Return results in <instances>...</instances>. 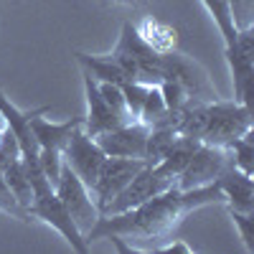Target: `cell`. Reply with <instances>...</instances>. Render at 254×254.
I'll list each match as a JSON object with an SVG mask.
<instances>
[{"instance_id": "obj_7", "label": "cell", "mask_w": 254, "mask_h": 254, "mask_svg": "<svg viewBox=\"0 0 254 254\" xmlns=\"http://www.w3.org/2000/svg\"><path fill=\"white\" fill-rule=\"evenodd\" d=\"M171 186H176V181L165 178L155 165H145L142 171H137L132 176V181L127 183L120 193L102 208V216H110V214H122V211H130L140 203H145L147 198H153L163 190H168Z\"/></svg>"}, {"instance_id": "obj_6", "label": "cell", "mask_w": 254, "mask_h": 254, "mask_svg": "<svg viewBox=\"0 0 254 254\" xmlns=\"http://www.w3.org/2000/svg\"><path fill=\"white\" fill-rule=\"evenodd\" d=\"M54 190H56V196L61 198L64 208L69 211V216L76 224V229L84 234V239H87L89 229L99 219V208L94 203L92 190L74 176V171L69 165H61V173H59V181H56Z\"/></svg>"}, {"instance_id": "obj_26", "label": "cell", "mask_w": 254, "mask_h": 254, "mask_svg": "<svg viewBox=\"0 0 254 254\" xmlns=\"http://www.w3.org/2000/svg\"><path fill=\"white\" fill-rule=\"evenodd\" d=\"M145 92H147V84H140V81H125V84H122V94H125L127 112H130V117H132L135 122H137L140 110H142Z\"/></svg>"}, {"instance_id": "obj_14", "label": "cell", "mask_w": 254, "mask_h": 254, "mask_svg": "<svg viewBox=\"0 0 254 254\" xmlns=\"http://www.w3.org/2000/svg\"><path fill=\"white\" fill-rule=\"evenodd\" d=\"M104 155L112 158H135L145 160V142H147V127L142 122H127L115 130H107L94 137Z\"/></svg>"}, {"instance_id": "obj_29", "label": "cell", "mask_w": 254, "mask_h": 254, "mask_svg": "<svg viewBox=\"0 0 254 254\" xmlns=\"http://www.w3.org/2000/svg\"><path fill=\"white\" fill-rule=\"evenodd\" d=\"M107 3L125 5V8H140V5H145V0H107Z\"/></svg>"}, {"instance_id": "obj_21", "label": "cell", "mask_w": 254, "mask_h": 254, "mask_svg": "<svg viewBox=\"0 0 254 254\" xmlns=\"http://www.w3.org/2000/svg\"><path fill=\"white\" fill-rule=\"evenodd\" d=\"M0 173L5 176V181H8V186H10V190H13V196L20 201V206L28 211V203H31V198H33V186H31V181H28V173H26V168H23V160H20V158L13 160V163L5 165Z\"/></svg>"}, {"instance_id": "obj_23", "label": "cell", "mask_w": 254, "mask_h": 254, "mask_svg": "<svg viewBox=\"0 0 254 254\" xmlns=\"http://www.w3.org/2000/svg\"><path fill=\"white\" fill-rule=\"evenodd\" d=\"M165 117H168V107H165V99L160 94V87L158 84H147V92H145V99H142V110H140L137 122H142L145 127H153Z\"/></svg>"}, {"instance_id": "obj_4", "label": "cell", "mask_w": 254, "mask_h": 254, "mask_svg": "<svg viewBox=\"0 0 254 254\" xmlns=\"http://www.w3.org/2000/svg\"><path fill=\"white\" fill-rule=\"evenodd\" d=\"M46 115L49 112H38L31 120V127H33V135H36V142H38L41 171L46 173L51 186H56L61 165H64V147H66L71 132L84 122V117H71L66 122H51V120H46Z\"/></svg>"}, {"instance_id": "obj_8", "label": "cell", "mask_w": 254, "mask_h": 254, "mask_svg": "<svg viewBox=\"0 0 254 254\" xmlns=\"http://www.w3.org/2000/svg\"><path fill=\"white\" fill-rule=\"evenodd\" d=\"M229 165H231V158L226 153V147L198 142L193 158H190L188 165L183 168V173L178 176L176 186L181 190L211 186V183H216V178L224 173V168H229Z\"/></svg>"}, {"instance_id": "obj_13", "label": "cell", "mask_w": 254, "mask_h": 254, "mask_svg": "<svg viewBox=\"0 0 254 254\" xmlns=\"http://www.w3.org/2000/svg\"><path fill=\"white\" fill-rule=\"evenodd\" d=\"M163 56H165V76L163 79H168V76L178 79L183 87L188 89L190 99H198V102H214V99H219L214 84H211L206 69L201 66L198 61L188 59L178 49L171 51V54H163Z\"/></svg>"}, {"instance_id": "obj_32", "label": "cell", "mask_w": 254, "mask_h": 254, "mask_svg": "<svg viewBox=\"0 0 254 254\" xmlns=\"http://www.w3.org/2000/svg\"><path fill=\"white\" fill-rule=\"evenodd\" d=\"M99 3H107V0H99Z\"/></svg>"}, {"instance_id": "obj_19", "label": "cell", "mask_w": 254, "mask_h": 254, "mask_svg": "<svg viewBox=\"0 0 254 254\" xmlns=\"http://www.w3.org/2000/svg\"><path fill=\"white\" fill-rule=\"evenodd\" d=\"M74 56H76V61H79L81 71H87L94 81H110V84H120V87L127 81L125 71L110 59V54H107V56H92V54L76 51Z\"/></svg>"}, {"instance_id": "obj_3", "label": "cell", "mask_w": 254, "mask_h": 254, "mask_svg": "<svg viewBox=\"0 0 254 254\" xmlns=\"http://www.w3.org/2000/svg\"><path fill=\"white\" fill-rule=\"evenodd\" d=\"M28 181L33 186V198L28 203V214L31 219H38V221H44L49 224L51 229H56L59 234L69 242V247L74 252H89V244L87 239H84V234L76 229V224L71 221L69 216V211L64 208L61 198L56 196V190L51 186V181L46 178L44 171H31L28 173Z\"/></svg>"}, {"instance_id": "obj_16", "label": "cell", "mask_w": 254, "mask_h": 254, "mask_svg": "<svg viewBox=\"0 0 254 254\" xmlns=\"http://www.w3.org/2000/svg\"><path fill=\"white\" fill-rule=\"evenodd\" d=\"M216 186L221 190V196L229 208L237 211H254V183L252 176L242 173L239 168L229 165L224 168V173L216 178Z\"/></svg>"}, {"instance_id": "obj_18", "label": "cell", "mask_w": 254, "mask_h": 254, "mask_svg": "<svg viewBox=\"0 0 254 254\" xmlns=\"http://www.w3.org/2000/svg\"><path fill=\"white\" fill-rule=\"evenodd\" d=\"M196 147H198V140H190V137L178 135V137H176V142L171 145V150H168V153L163 155V160H160L155 168H158V171H160L165 178L178 181V176L183 173V168L188 165V160L193 158Z\"/></svg>"}, {"instance_id": "obj_24", "label": "cell", "mask_w": 254, "mask_h": 254, "mask_svg": "<svg viewBox=\"0 0 254 254\" xmlns=\"http://www.w3.org/2000/svg\"><path fill=\"white\" fill-rule=\"evenodd\" d=\"M0 211H3L5 216H10V219L23 221V224L33 221L31 214H28V211L20 206V201L13 196V190H10V186H8V181H5L3 173H0Z\"/></svg>"}, {"instance_id": "obj_20", "label": "cell", "mask_w": 254, "mask_h": 254, "mask_svg": "<svg viewBox=\"0 0 254 254\" xmlns=\"http://www.w3.org/2000/svg\"><path fill=\"white\" fill-rule=\"evenodd\" d=\"M203 8L208 10L211 20L216 23L221 38H224V49L229 46H234V41H237V26H234V15H231V3L229 0H201Z\"/></svg>"}, {"instance_id": "obj_31", "label": "cell", "mask_w": 254, "mask_h": 254, "mask_svg": "<svg viewBox=\"0 0 254 254\" xmlns=\"http://www.w3.org/2000/svg\"><path fill=\"white\" fill-rule=\"evenodd\" d=\"M3 130H5V122H3V125H0V137H3Z\"/></svg>"}, {"instance_id": "obj_22", "label": "cell", "mask_w": 254, "mask_h": 254, "mask_svg": "<svg viewBox=\"0 0 254 254\" xmlns=\"http://www.w3.org/2000/svg\"><path fill=\"white\" fill-rule=\"evenodd\" d=\"M252 140H254V130L244 132L231 145H226V153L231 158V165L239 168V171L247 173V176L254 173V145H252Z\"/></svg>"}, {"instance_id": "obj_27", "label": "cell", "mask_w": 254, "mask_h": 254, "mask_svg": "<svg viewBox=\"0 0 254 254\" xmlns=\"http://www.w3.org/2000/svg\"><path fill=\"white\" fill-rule=\"evenodd\" d=\"M229 216L234 219L239 234H242V242H244V249L247 252H254V211H237V208H229Z\"/></svg>"}, {"instance_id": "obj_25", "label": "cell", "mask_w": 254, "mask_h": 254, "mask_svg": "<svg viewBox=\"0 0 254 254\" xmlns=\"http://www.w3.org/2000/svg\"><path fill=\"white\" fill-rule=\"evenodd\" d=\"M99 87V94L104 97V102L110 104V110L122 120V122H135L127 112V104H125V94H122V87L120 84H110V81H97Z\"/></svg>"}, {"instance_id": "obj_28", "label": "cell", "mask_w": 254, "mask_h": 254, "mask_svg": "<svg viewBox=\"0 0 254 254\" xmlns=\"http://www.w3.org/2000/svg\"><path fill=\"white\" fill-rule=\"evenodd\" d=\"M231 3V15H234L237 31L252 28L254 26V0H229Z\"/></svg>"}, {"instance_id": "obj_30", "label": "cell", "mask_w": 254, "mask_h": 254, "mask_svg": "<svg viewBox=\"0 0 254 254\" xmlns=\"http://www.w3.org/2000/svg\"><path fill=\"white\" fill-rule=\"evenodd\" d=\"M158 252H190V247H186V244H165V247H160Z\"/></svg>"}, {"instance_id": "obj_5", "label": "cell", "mask_w": 254, "mask_h": 254, "mask_svg": "<svg viewBox=\"0 0 254 254\" xmlns=\"http://www.w3.org/2000/svg\"><path fill=\"white\" fill-rule=\"evenodd\" d=\"M252 130V110L237 99H214L206 104V125L201 132V142L226 147L237 137Z\"/></svg>"}, {"instance_id": "obj_11", "label": "cell", "mask_w": 254, "mask_h": 254, "mask_svg": "<svg viewBox=\"0 0 254 254\" xmlns=\"http://www.w3.org/2000/svg\"><path fill=\"white\" fill-rule=\"evenodd\" d=\"M147 163L145 160H135V158H112L107 155L99 168V176H97V183L92 188V196H94V203L99 208V216H102V208L107 206L120 190L132 181V176L137 171H142Z\"/></svg>"}, {"instance_id": "obj_12", "label": "cell", "mask_w": 254, "mask_h": 254, "mask_svg": "<svg viewBox=\"0 0 254 254\" xmlns=\"http://www.w3.org/2000/svg\"><path fill=\"white\" fill-rule=\"evenodd\" d=\"M38 112H51V107H38V110H18L15 104L0 92V120L5 122V127L13 132V137L18 140L20 147V160L23 165H41L38 163V142L33 135L31 120Z\"/></svg>"}, {"instance_id": "obj_15", "label": "cell", "mask_w": 254, "mask_h": 254, "mask_svg": "<svg viewBox=\"0 0 254 254\" xmlns=\"http://www.w3.org/2000/svg\"><path fill=\"white\" fill-rule=\"evenodd\" d=\"M81 81H84V97H87V115H84V122H81L84 132H87L89 137H97V135L107 132V130H115V127H120V125H127L110 110V104L99 94L97 81L87 71H81Z\"/></svg>"}, {"instance_id": "obj_17", "label": "cell", "mask_w": 254, "mask_h": 254, "mask_svg": "<svg viewBox=\"0 0 254 254\" xmlns=\"http://www.w3.org/2000/svg\"><path fill=\"white\" fill-rule=\"evenodd\" d=\"M135 31L140 33V38L145 41V44L158 54H171L178 46V31L171 23H163V20H158L153 15L142 18L135 26Z\"/></svg>"}, {"instance_id": "obj_2", "label": "cell", "mask_w": 254, "mask_h": 254, "mask_svg": "<svg viewBox=\"0 0 254 254\" xmlns=\"http://www.w3.org/2000/svg\"><path fill=\"white\" fill-rule=\"evenodd\" d=\"M110 59L125 71L127 81H140V84H160L165 76V56L153 51L150 46L140 38L135 31V23L122 26L120 41Z\"/></svg>"}, {"instance_id": "obj_1", "label": "cell", "mask_w": 254, "mask_h": 254, "mask_svg": "<svg viewBox=\"0 0 254 254\" xmlns=\"http://www.w3.org/2000/svg\"><path fill=\"white\" fill-rule=\"evenodd\" d=\"M219 201H224V196L216 183L203 188H190V190H181L178 186H171L168 190L147 198L145 203L130 211L99 216L87 234V244L107 237H122L130 242H158L171 234L190 211Z\"/></svg>"}, {"instance_id": "obj_10", "label": "cell", "mask_w": 254, "mask_h": 254, "mask_svg": "<svg viewBox=\"0 0 254 254\" xmlns=\"http://www.w3.org/2000/svg\"><path fill=\"white\" fill-rule=\"evenodd\" d=\"M252 33H254V26L242 28L237 33L234 46L224 49L231 81H234V99L247 104V107H249V94H252V84H254V36Z\"/></svg>"}, {"instance_id": "obj_9", "label": "cell", "mask_w": 254, "mask_h": 254, "mask_svg": "<svg viewBox=\"0 0 254 254\" xmlns=\"http://www.w3.org/2000/svg\"><path fill=\"white\" fill-rule=\"evenodd\" d=\"M104 158H107L104 150L97 145L94 137H89L87 132H84L81 125L71 132L66 147H64V165H69L74 171V176L89 190L97 183V176H99V168H102Z\"/></svg>"}]
</instances>
